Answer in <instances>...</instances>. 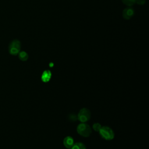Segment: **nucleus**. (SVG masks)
I'll list each match as a JSON object with an SVG mask.
<instances>
[{
	"label": "nucleus",
	"instance_id": "1",
	"mask_svg": "<svg viewBox=\"0 0 149 149\" xmlns=\"http://www.w3.org/2000/svg\"><path fill=\"white\" fill-rule=\"evenodd\" d=\"M98 132L101 137L106 140H111L115 136L113 130L108 126H101Z\"/></svg>",
	"mask_w": 149,
	"mask_h": 149
},
{
	"label": "nucleus",
	"instance_id": "2",
	"mask_svg": "<svg viewBox=\"0 0 149 149\" xmlns=\"http://www.w3.org/2000/svg\"><path fill=\"white\" fill-rule=\"evenodd\" d=\"M91 132L92 131L90 126L86 123L81 122L77 127V132L78 134L84 137H89L91 133Z\"/></svg>",
	"mask_w": 149,
	"mask_h": 149
},
{
	"label": "nucleus",
	"instance_id": "3",
	"mask_svg": "<svg viewBox=\"0 0 149 149\" xmlns=\"http://www.w3.org/2000/svg\"><path fill=\"white\" fill-rule=\"evenodd\" d=\"M21 49V43L20 41L17 39H15L12 40L8 47L9 52L10 55L15 56L18 55Z\"/></svg>",
	"mask_w": 149,
	"mask_h": 149
},
{
	"label": "nucleus",
	"instance_id": "4",
	"mask_svg": "<svg viewBox=\"0 0 149 149\" xmlns=\"http://www.w3.org/2000/svg\"><path fill=\"white\" fill-rule=\"evenodd\" d=\"M91 117V112L90 110L86 108H83L81 109L77 116V119L82 122V123H86V122L88 121Z\"/></svg>",
	"mask_w": 149,
	"mask_h": 149
},
{
	"label": "nucleus",
	"instance_id": "5",
	"mask_svg": "<svg viewBox=\"0 0 149 149\" xmlns=\"http://www.w3.org/2000/svg\"><path fill=\"white\" fill-rule=\"evenodd\" d=\"M134 9L131 7H127L123 10L122 16L125 19L129 20L133 17V16L134 15Z\"/></svg>",
	"mask_w": 149,
	"mask_h": 149
},
{
	"label": "nucleus",
	"instance_id": "6",
	"mask_svg": "<svg viewBox=\"0 0 149 149\" xmlns=\"http://www.w3.org/2000/svg\"><path fill=\"white\" fill-rule=\"evenodd\" d=\"M63 145L64 146L68 149H70L72 146L74 144V140L71 136H66L63 139Z\"/></svg>",
	"mask_w": 149,
	"mask_h": 149
},
{
	"label": "nucleus",
	"instance_id": "7",
	"mask_svg": "<svg viewBox=\"0 0 149 149\" xmlns=\"http://www.w3.org/2000/svg\"><path fill=\"white\" fill-rule=\"evenodd\" d=\"M52 73L50 70H45L43 72L41 75V80L43 82H48L51 78Z\"/></svg>",
	"mask_w": 149,
	"mask_h": 149
},
{
	"label": "nucleus",
	"instance_id": "8",
	"mask_svg": "<svg viewBox=\"0 0 149 149\" xmlns=\"http://www.w3.org/2000/svg\"><path fill=\"white\" fill-rule=\"evenodd\" d=\"M18 57L20 61H26L29 58V55L26 52L24 51H20L19 53L18 54Z\"/></svg>",
	"mask_w": 149,
	"mask_h": 149
},
{
	"label": "nucleus",
	"instance_id": "9",
	"mask_svg": "<svg viewBox=\"0 0 149 149\" xmlns=\"http://www.w3.org/2000/svg\"><path fill=\"white\" fill-rule=\"evenodd\" d=\"M70 149H86L85 145L81 142H77L74 143Z\"/></svg>",
	"mask_w": 149,
	"mask_h": 149
},
{
	"label": "nucleus",
	"instance_id": "10",
	"mask_svg": "<svg viewBox=\"0 0 149 149\" xmlns=\"http://www.w3.org/2000/svg\"><path fill=\"white\" fill-rule=\"evenodd\" d=\"M122 1L124 4L129 6L133 5L136 3V0H122Z\"/></svg>",
	"mask_w": 149,
	"mask_h": 149
},
{
	"label": "nucleus",
	"instance_id": "11",
	"mask_svg": "<svg viewBox=\"0 0 149 149\" xmlns=\"http://www.w3.org/2000/svg\"><path fill=\"white\" fill-rule=\"evenodd\" d=\"M101 126H102L99 123H95L93 125V128L95 132H99Z\"/></svg>",
	"mask_w": 149,
	"mask_h": 149
},
{
	"label": "nucleus",
	"instance_id": "12",
	"mask_svg": "<svg viewBox=\"0 0 149 149\" xmlns=\"http://www.w3.org/2000/svg\"><path fill=\"white\" fill-rule=\"evenodd\" d=\"M136 3L138 5H143L146 3V0H136Z\"/></svg>",
	"mask_w": 149,
	"mask_h": 149
}]
</instances>
